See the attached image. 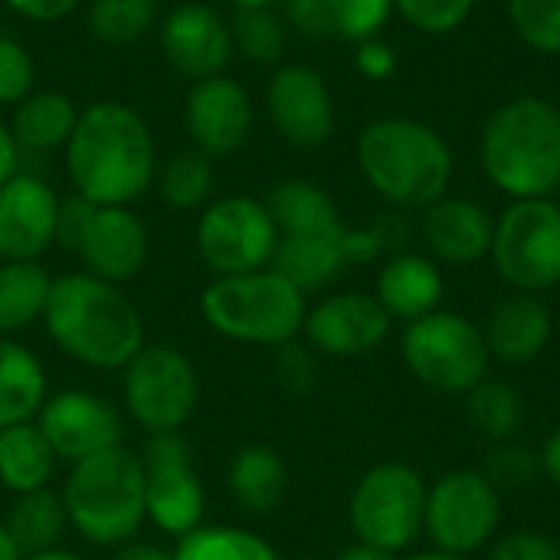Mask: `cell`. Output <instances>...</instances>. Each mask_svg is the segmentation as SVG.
<instances>
[{"mask_svg": "<svg viewBox=\"0 0 560 560\" xmlns=\"http://www.w3.org/2000/svg\"><path fill=\"white\" fill-rule=\"evenodd\" d=\"M66 167L79 197L98 207H125L154 180L151 131L128 105L95 102L66 141Z\"/></svg>", "mask_w": 560, "mask_h": 560, "instance_id": "1", "label": "cell"}, {"mask_svg": "<svg viewBox=\"0 0 560 560\" xmlns=\"http://www.w3.org/2000/svg\"><path fill=\"white\" fill-rule=\"evenodd\" d=\"M46 331L69 358L115 371L144 348V322L125 292L92 272H69L52 279L43 312Z\"/></svg>", "mask_w": 560, "mask_h": 560, "instance_id": "2", "label": "cell"}, {"mask_svg": "<svg viewBox=\"0 0 560 560\" xmlns=\"http://www.w3.org/2000/svg\"><path fill=\"white\" fill-rule=\"evenodd\" d=\"M486 177L512 200H538L560 190V108L538 95H518L492 112L482 131Z\"/></svg>", "mask_w": 560, "mask_h": 560, "instance_id": "3", "label": "cell"}, {"mask_svg": "<svg viewBox=\"0 0 560 560\" xmlns=\"http://www.w3.org/2000/svg\"><path fill=\"white\" fill-rule=\"evenodd\" d=\"M358 167L387 203L427 210L446 197L453 151L436 128L417 118H381L358 138Z\"/></svg>", "mask_w": 560, "mask_h": 560, "instance_id": "4", "label": "cell"}, {"mask_svg": "<svg viewBox=\"0 0 560 560\" xmlns=\"http://www.w3.org/2000/svg\"><path fill=\"white\" fill-rule=\"evenodd\" d=\"M62 509L69 525L92 545L128 541L144 512V466L125 446H112L89 459L72 463L62 489Z\"/></svg>", "mask_w": 560, "mask_h": 560, "instance_id": "5", "label": "cell"}, {"mask_svg": "<svg viewBox=\"0 0 560 560\" xmlns=\"http://www.w3.org/2000/svg\"><path fill=\"white\" fill-rule=\"evenodd\" d=\"M200 312L207 325L243 345H285L305 325V295L276 269L243 276H217L203 295Z\"/></svg>", "mask_w": 560, "mask_h": 560, "instance_id": "6", "label": "cell"}, {"mask_svg": "<svg viewBox=\"0 0 560 560\" xmlns=\"http://www.w3.org/2000/svg\"><path fill=\"white\" fill-rule=\"evenodd\" d=\"M400 354L410 374L446 397H466L489 371V348L482 328L459 312H430L407 325Z\"/></svg>", "mask_w": 560, "mask_h": 560, "instance_id": "7", "label": "cell"}, {"mask_svg": "<svg viewBox=\"0 0 560 560\" xmlns=\"http://www.w3.org/2000/svg\"><path fill=\"white\" fill-rule=\"evenodd\" d=\"M427 495V479L407 463H381L368 469L348 505L354 538L390 555L407 551L423 535Z\"/></svg>", "mask_w": 560, "mask_h": 560, "instance_id": "8", "label": "cell"}, {"mask_svg": "<svg viewBox=\"0 0 560 560\" xmlns=\"http://www.w3.org/2000/svg\"><path fill=\"white\" fill-rule=\"evenodd\" d=\"M499 276L528 295H541L560 282V207L551 197L512 200L495 220L492 249Z\"/></svg>", "mask_w": 560, "mask_h": 560, "instance_id": "9", "label": "cell"}, {"mask_svg": "<svg viewBox=\"0 0 560 560\" xmlns=\"http://www.w3.org/2000/svg\"><path fill=\"white\" fill-rule=\"evenodd\" d=\"M502 525V492L479 469H453L430 486L423 535L436 551L472 558L486 551Z\"/></svg>", "mask_w": 560, "mask_h": 560, "instance_id": "10", "label": "cell"}, {"mask_svg": "<svg viewBox=\"0 0 560 560\" xmlns=\"http://www.w3.org/2000/svg\"><path fill=\"white\" fill-rule=\"evenodd\" d=\"M125 407L151 436L177 433L197 410V371L171 345H144L125 364Z\"/></svg>", "mask_w": 560, "mask_h": 560, "instance_id": "11", "label": "cell"}, {"mask_svg": "<svg viewBox=\"0 0 560 560\" xmlns=\"http://www.w3.org/2000/svg\"><path fill=\"white\" fill-rule=\"evenodd\" d=\"M279 230L266 203L253 197H226L203 210L197 223V249L217 276H243L272 262Z\"/></svg>", "mask_w": 560, "mask_h": 560, "instance_id": "12", "label": "cell"}, {"mask_svg": "<svg viewBox=\"0 0 560 560\" xmlns=\"http://www.w3.org/2000/svg\"><path fill=\"white\" fill-rule=\"evenodd\" d=\"M144 466V512L167 535H190L200 528L207 492L190 463V450L177 433L151 436L141 456Z\"/></svg>", "mask_w": 560, "mask_h": 560, "instance_id": "13", "label": "cell"}, {"mask_svg": "<svg viewBox=\"0 0 560 560\" xmlns=\"http://www.w3.org/2000/svg\"><path fill=\"white\" fill-rule=\"evenodd\" d=\"M394 318L368 292H338L322 299L305 312V341L308 348L328 358H364L377 351L390 335Z\"/></svg>", "mask_w": 560, "mask_h": 560, "instance_id": "14", "label": "cell"}, {"mask_svg": "<svg viewBox=\"0 0 560 560\" xmlns=\"http://www.w3.org/2000/svg\"><path fill=\"white\" fill-rule=\"evenodd\" d=\"M39 433L49 440L56 459H89L112 446H121V417L118 410L89 394V390H62L46 397L39 407Z\"/></svg>", "mask_w": 560, "mask_h": 560, "instance_id": "15", "label": "cell"}, {"mask_svg": "<svg viewBox=\"0 0 560 560\" xmlns=\"http://www.w3.org/2000/svg\"><path fill=\"white\" fill-rule=\"evenodd\" d=\"M59 200L49 184L13 174L0 187V256L7 262H36L56 240Z\"/></svg>", "mask_w": 560, "mask_h": 560, "instance_id": "16", "label": "cell"}, {"mask_svg": "<svg viewBox=\"0 0 560 560\" xmlns=\"http://www.w3.org/2000/svg\"><path fill=\"white\" fill-rule=\"evenodd\" d=\"M269 115L279 135L299 148H318L335 128V105L325 79L312 66H285L272 75Z\"/></svg>", "mask_w": 560, "mask_h": 560, "instance_id": "17", "label": "cell"}, {"mask_svg": "<svg viewBox=\"0 0 560 560\" xmlns=\"http://www.w3.org/2000/svg\"><path fill=\"white\" fill-rule=\"evenodd\" d=\"M161 46L177 72L200 82L226 69L233 56V33L207 3H180L161 23Z\"/></svg>", "mask_w": 560, "mask_h": 560, "instance_id": "18", "label": "cell"}, {"mask_svg": "<svg viewBox=\"0 0 560 560\" xmlns=\"http://www.w3.org/2000/svg\"><path fill=\"white\" fill-rule=\"evenodd\" d=\"M75 253L85 269L112 285L128 282L148 259V233L141 220L125 207H92Z\"/></svg>", "mask_w": 560, "mask_h": 560, "instance_id": "19", "label": "cell"}, {"mask_svg": "<svg viewBox=\"0 0 560 560\" xmlns=\"http://www.w3.org/2000/svg\"><path fill=\"white\" fill-rule=\"evenodd\" d=\"M187 128L203 154L236 151L253 128V105L240 82L226 75L200 79L187 98Z\"/></svg>", "mask_w": 560, "mask_h": 560, "instance_id": "20", "label": "cell"}, {"mask_svg": "<svg viewBox=\"0 0 560 560\" xmlns=\"http://www.w3.org/2000/svg\"><path fill=\"white\" fill-rule=\"evenodd\" d=\"M495 220L466 197H440L423 210V240L450 266H472L492 249Z\"/></svg>", "mask_w": 560, "mask_h": 560, "instance_id": "21", "label": "cell"}, {"mask_svg": "<svg viewBox=\"0 0 560 560\" xmlns=\"http://www.w3.org/2000/svg\"><path fill=\"white\" fill-rule=\"evenodd\" d=\"M482 335L495 361L532 364L548 351L551 335H555V318H551V308L538 295L515 292L512 299L495 305Z\"/></svg>", "mask_w": 560, "mask_h": 560, "instance_id": "22", "label": "cell"}, {"mask_svg": "<svg viewBox=\"0 0 560 560\" xmlns=\"http://www.w3.org/2000/svg\"><path fill=\"white\" fill-rule=\"evenodd\" d=\"M348 266H354L348 226L315 236H279L269 262V269L285 276L302 295L331 285Z\"/></svg>", "mask_w": 560, "mask_h": 560, "instance_id": "23", "label": "cell"}, {"mask_svg": "<svg viewBox=\"0 0 560 560\" xmlns=\"http://www.w3.org/2000/svg\"><path fill=\"white\" fill-rule=\"evenodd\" d=\"M374 299L390 318H400L410 325L440 308L443 276L433 259L417 256V253H397L381 266Z\"/></svg>", "mask_w": 560, "mask_h": 560, "instance_id": "24", "label": "cell"}, {"mask_svg": "<svg viewBox=\"0 0 560 560\" xmlns=\"http://www.w3.org/2000/svg\"><path fill=\"white\" fill-rule=\"evenodd\" d=\"M226 486L233 499L256 515L276 512L289 492V466L272 446H246L233 456Z\"/></svg>", "mask_w": 560, "mask_h": 560, "instance_id": "25", "label": "cell"}, {"mask_svg": "<svg viewBox=\"0 0 560 560\" xmlns=\"http://www.w3.org/2000/svg\"><path fill=\"white\" fill-rule=\"evenodd\" d=\"M266 210L279 236H315V233H331L345 226L335 200L322 187L299 180V177L276 184L266 200Z\"/></svg>", "mask_w": 560, "mask_h": 560, "instance_id": "26", "label": "cell"}, {"mask_svg": "<svg viewBox=\"0 0 560 560\" xmlns=\"http://www.w3.org/2000/svg\"><path fill=\"white\" fill-rule=\"evenodd\" d=\"M56 453L33 423H13L0 430V486L10 492H39L52 479Z\"/></svg>", "mask_w": 560, "mask_h": 560, "instance_id": "27", "label": "cell"}, {"mask_svg": "<svg viewBox=\"0 0 560 560\" xmlns=\"http://www.w3.org/2000/svg\"><path fill=\"white\" fill-rule=\"evenodd\" d=\"M46 404V374L33 351L0 338V430L30 423Z\"/></svg>", "mask_w": 560, "mask_h": 560, "instance_id": "28", "label": "cell"}, {"mask_svg": "<svg viewBox=\"0 0 560 560\" xmlns=\"http://www.w3.org/2000/svg\"><path fill=\"white\" fill-rule=\"evenodd\" d=\"M75 121H79V115H75V105L69 102V95L36 92V95H26L20 102L10 135H13L16 148L46 151V148L66 144Z\"/></svg>", "mask_w": 560, "mask_h": 560, "instance_id": "29", "label": "cell"}, {"mask_svg": "<svg viewBox=\"0 0 560 560\" xmlns=\"http://www.w3.org/2000/svg\"><path fill=\"white\" fill-rule=\"evenodd\" d=\"M52 279L36 262H3L0 266V338L30 328L43 318Z\"/></svg>", "mask_w": 560, "mask_h": 560, "instance_id": "30", "label": "cell"}, {"mask_svg": "<svg viewBox=\"0 0 560 560\" xmlns=\"http://www.w3.org/2000/svg\"><path fill=\"white\" fill-rule=\"evenodd\" d=\"M66 525H69V518H66L62 499L49 489L20 495L3 522L7 535L13 538V545L20 548L23 558L56 548Z\"/></svg>", "mask_w": 560, "mask_h": 560, "instance_id": "31", "label": "cell"}, {"mask_svg": "<svg viewBox=\"0 0 560 560\" xmlns=\"http://www.w3.org/2000/svg\"><path fill=\"white\" fill-rule=\"evenodd\" d=\"M466 417H469L472 430L482 433L489 443H502V440L518 436L525 407L512 384L486 377L466 394Z\"/></svg>", "mask_w": 560, "mask_h": 560, "instance_id": "32", "label": "cell"}, {"mask_svg": "<svg viewBox=\"0 0 560 560\" xmlns=\"http://www.w3.org/2000/svg\"><path fill=\"white\" fill-rule=\"evenodd\" d=\"M174 560H279L272 545L262 541L253 532L243 528H226V525H213V528H194L190 535L180 538Z\"/></svg>", "mask_w": 560, "mask_h": 560, "instance_id": "33", "label": "cell"}, {"mask_svg": "<svg viewBox=\"0 0 560 560\" xmlns=\"http://www.w3.org/2000/svg\"><path fill=\"white\" fill-rule=\"evenodd\" d=\"M158 16V0H92L89 26L108 46L135 43L151 30Z\"/></svg>", "mask_w": 560, "mask_h": 560, "instance_id": "34", "label": "cell"}, {"mask_svg": "<svg viewBox=\"0 0 560 560\" xmlns=\"http://www.w3.org/2000/svg\"><path fill=\"white\" fill-rule=\"evenodd\" d=\"M213 190V164L203 151H180L171 158L161 177V194L174 210H194L203 207Z\"/></svg>", "mask_w": 560, "mask_h": 560, "instance_id": "35", "label": "cell"}, {"mask_svg": "<svg viewBox=\"0 0 560 560\" xmlns=\"http://www.w3.org/2000/svg\"><path fill=\"white\" fill-rule=\"evenodd\" d=\"M479 472L499 492H525L541 476V453L532 450L528 443H522L518 436L515 440H502V443H492L489 446Z\"/></svg>", "mask_w": 560, "mask_h": 560, "instance_id": "36", "label": "cell"}, {"mask_svg": "<svg viewBox=\"0 0 560 560\" xmlns=\"http://www.w3.org/2000/svg\"><path fill=\"white\" fill-rule=\"evenodd\" d=\"M230 33L233 46L253 62H276L285 52V26L269 7H236Z\"/></svg>", "mask_w": 560, "mask_h": 560, "instance_id": "37", "label": "cell"}, {"mask_svg": "<svg viewBox=\"0 0 560 560\" xmlns=\"http://www.w3.org/2000/svg\"><path fill=\"white\" fill-rule=\"evenodd\" d=\"M509 16L532 49L560 56V0H509Z\"/></svg>", "mask_w": 560, "mask_h": 560, "instance_id": "38", "label": "cell"}, {"mask_svg": "<svg viewBox=\"0 0 560 560\" xmlns=\"http://www.w3.org/2000/svg\"><path fill=\"white\" fill-rule=\"evenodd\" d=\"M476 0H394V10L420 33L430 36H443L459 30L469 13H472Z\"/></svg>", "mask_w": 560, "mask_h": 560, "instance_id": "39", "label": "cell"}, {"mask_svg": "<svg viewBox=\"0 0 560 560\" xmlns=\"http://www.w3.org/2000/svg\"><path fill=\"white\" fill-rule=\"evenodd\" d=\"M30 89H33V62L26 49L16 39L0 36V102H23Z\"/></svg>", "mask_w": 560, "mask_h": 560, "instance_id": "40", "label": "cell"}, {"mask_svg": "<svg viewBox=\"0 0 560 560\" xmlns=\"http://www.w3.org/2000/svg\"><path fill=\"white\" fill-rule=\"evenodd\" d=\"M489 560H560V548L545 532L518 528L489 545Z\"/></svg>", "mask_w": 560, "mask_h": 560, "instance_id": "41", "label": "cell"}, {"mask_svg": "<svg viewBox=\"0 0 560 560\" xmlns=\"http://www.w3.org/2000/svg\"><path fill=\"white\" fill-rule=\"evenodd\" d=\"M276 377L282 381V387L289 394H308L315 387V377H318V364L312 358V348L295 345V338L279 345L276 348Z\"/></svg>", "mask_w": 560, "mask_h": 560, "instance_id": "42", "label": "cell"}, {"mask_svg": "<svg viewBox=\"0 0 560 560\" xmlns=\"http://www.w3.org/2000/svg\"><path fill=\"white\" fill-rule=\"evenodd\" d=\"M348 0H285L289 20L312 36H338V23Z\"/></svg>", "mask_w": 560, "mask_h": 560, "instance_id": "43", "label": "cell"}, {"mask_svg": "<svg viewBox=\"0 0 560 560\" xmlns=\"http://www.w3.org/2000/svg\"><path fill=\"white\" fill-rule=\"evenodd\" d=\"M390 10H394V0H348L341 23H338V36H348L358 43L374 39L377 30L387 23Z\"/></svg>", "mask_w": 560, "mask_h": 560, "instance_id": "44", "label": "cell"}, {"mask_svg": "<svg viewBox=\"0 0 560 560\" xmlns=\"http://www.w3.org/2000/svg\"><path fill=\"white\" fill-rule=\"evenodd\" d=\"M354 62L358 69L368 75V79H387L394 69H397V56L387 43L381 39H364L354 52Z\"/></svg>", "mask_w": 560, "mask_h": 560, "instance_id": "45", "label": "cell"}, {"mask_svg": "<svg viewBox=\"0 0 560 560\" xmlns=\"http://www.w3.org/2000/svg\"><path fill=\"white\" fill-rule=\"evenodd\" d=\"M20 16L26 20H36V23H52V20H62L66 13L75 10L79 0H7Z\"/></svg>", "mask_w": 560, "mask_h": 560, "instance_id": "46", "label": "cell"}, {"mask_svg": "<svg viewBox=\"0 0 560 560\" xmlns=\"http://www.w3.org/2000/svg\"><path fill=\"white\" fill-rule=\"evenodd\" d=\"M541 476H548L551 486L560 489V427L541 446Z\"/></svg>", "mask_w": 560, "mask_h": 560, "instance_id": "47", "label": "cell"}, {"mask_svg": "<svg viewBox=\"0 0 560 560\" xmlns=\"http://www.w3.org/2000/svg\"><path fill=\"white\" fill-rule=\"evenodd\" d=\"M16 141H13V135H10V128H3L0 125V187L16 174Z\"/></svg>", "mask_w": 560, "mask_h": 560, "instance_id": "48", "label": "cell"}, {"mask_svg": "<svg viewBox=\"0 0 560 560\" xmlns=\"http://www.w3.org/2000/svg\"><path fill=\"white\" fill-rule=\"evenodd\" d=\"M338 560H400L397 555L384 551V548H374V545H364V541H354L351 548L341 551Z\"/></svg>", "mask_w": 560, "mask_h": 560, "instance_id": "49", "label": "cell"}, {"mask_svg": "<svg viewBox=\"0 0 560 560\" xmlns=\"http://www.w3.org/2000/svg\"><path fill=\"white\" fill-rule=\"evenodd\" d=\"M118 560H174V551H164L158 545H131L118 555Z\"/></svg>", "mask_w": 560, "mask_h": 560, "instance_id": "50", "label": "cell"}, {"mask_svg": "<svg viewBox=\"0 0 560 560\" xmlns=\"http://www.w3.org/2000/svg\"><path fill=\"white\" fill-rule=\"evenodd\" d=\"M0 560H23L20 548L13 545V538L7 535V528L0 525Z\"/></svg>", "mask_w": 560, "mask_h": 560, "instance_id": "51", "label": "cell"}, {"mask_svg": "<svg viewBox=\"0 0 560 560\" xmlns=\"http://www.w3.org/2000/svg\"><path fill=\"white\" fill-rule=\"evenodd\" d=\"M23 560H82L75 558L72 551H59V548H49V551H39V555H30V558Z\"/></svg>", "mask_w": 560, "mask_h": 560, "instance_id": "52", "label": "cell"}, {"mask_svg": "<svg viewBox=\"0 0 560 560\" xmlns=\"http://www.w3.org/2000/svg\"><path fill=\"white\" fill-rule=\"evenodd\" d=\"M407 560H469V558H459V555H446V551H420V555H410Z\"/></svg>", "mask_w": 560, "mask_h": 560, "instance_id": "53", "label": "cell"}, {"mask_svg": "<svg viewBox=\"0 0 560 560\" xmlns=\"http://www.w3.org/2000/svg\"><path fill=\"white\" fill-rule=\"evenodd\" d=\"M236 7H269V0H236Z\"/></svg>", "mask_w": 560, "mask_h": 560, "instance_id": "54", "label": "cell"}, {"mask_svg": "<svg viewBox=\"0 0 560 560\" xmlns=\"http://www.w3.org/2000/svg\"><path fill=\"white\" fill-rule=\"evenodd\" d=\"M555 203H558V207H560V190H558V200H555Z\"/></svg>", "mask_w": 560, "mask_h": 560, "instance_id": "55", "label": "cell"}]
</instances>
